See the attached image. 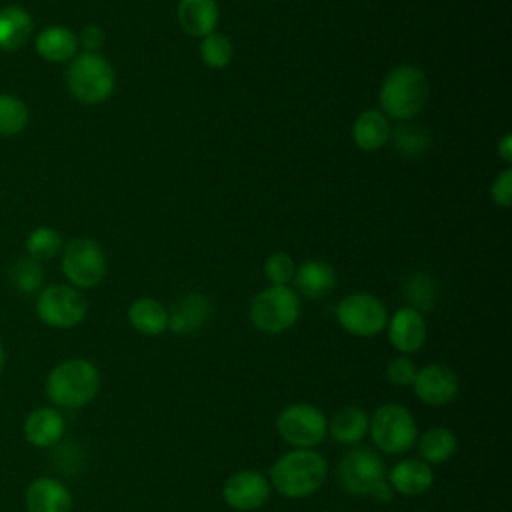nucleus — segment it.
Returning <instances> with one entry per match:
<instances>
[{
  "instance_id": "22",
  "label": "nucleus",
  "mask_w": 512,
  "mask_h": 512,
  "mask_svg": "<svg viewBox=\"0 0 512 512\" xmlns=\"http://www.w3.org/2000/svg\"><path fill=\"white\" fill-rule=\"evenodd\" d=\"M36 52L46 62H70L78 52V36L66 26H46L36 34Z\"/></svg>"
},
{
  "instance_id": "11",
  "label": "nucleus",
  "mask_w": 512,
  "mask_h": 512,
  "mask_svg": "<svg viewBox=\"0 0 512 512\" xmlns=\"http://www.w3.org/2000/svg\"><path fill=\"white\" fill-rule=\"evenodd\" d=\"M62 272L70 286L78 290L94 288L106 274V256L98 242L74 238L62 246Z\"/></svg>"
},
{
  "instance_id": "8",
  "label": "nucleus",
  "mask_w": 512,
  "mask_h": 512,
  "mask_svg": "<svg viewBox=\"0 0 512 512\" xmlns=\"http://www.w3.org/2000/svg\"><path fill=\"white\" fill-rule=\"evenodd\" d=\"M276 430L292 448H316L328 436V418L314 404L292 402L278 412Z\"/></svg>"
},
{
  "instance_id": "26",
  "label": "nucleus",
  "mask_w": 512,
  "mask_h": 512,
  "mask_svg": "<svg viewBox=\"0 0 512 512\" xmlns=\"http://www.w3.org/2000/svg\"><path fill=\"white\" fill-rule=\"evenodd\" d=\"M420 460L426 464H444L458 452V438L456 434L446 426H434L422 432L416 438V444Z\"/></svg>"
},
{
  "instance_id": "30",
  "label": "nucleus",
  "mask_w": 512,
  "mask_h": 512,
  "mask_svg": "<svg viewBox=\"0 0 512 512\" xmlns=\"http://www.w3.org/2000/svg\"><path fill=\"white\" fill-rule=\"evenodd\" d=\"M28 124V108L14 94H0V136H16Z\"/></svg>"
},
{
  "instance_id": "24",
  "label": "nucleus",
  "mask_w": 512,
  "mask_h": 512,
  "mask_svg": "<svg viewBox=\"0 0 512 512\" xmlns=\"http://www.w3.org/2000/svg\"><path fill=\"white\" fill-rule=\"evenodd\" d=\"M390 122L382 110H364L352 124V138L364 152H374L390 140Z\"/></svg>"
},
{
  "instance_id": "33",
  "label": "nucleus",
  "mask_w": 512,
  "mask_h": 512,
  "mask_svg": "<svg viewBox=\"0 0 512 512\" xmlns=\"http://www.w3.org/2000/svg\"><path fill=\"white\" fill-rule=\"evenodd\" d=\"M296 264L286 252H274L264 262V276L270 286H288L294 280Z\"/></svg>"
},
{
  "instance_id": "28",
  "label": "nucleus",
  "mask_w": 512,
  "mask_h": 512,
  "mask_svg": "<svg viewBox=\"0 0 512 512\" xmlns=\"http://www.w3.org/2000/svg\"><path fill=\"white\" fill-rule=\"evenodd\" d=\"M26 252L36 262L50 260L62 252V236L50 226H38L26 238Z\"/></svg>"
},
{
  "instance_id": "25",
  "label": "nucleus",
  "mask_w": 512,
  "mask_h": 512,
  "mask_svg": "<svg viewBox=\"0 0 512 512\" xmlns=\"http://www.w3.org/2000/svg\"><path fill=\"white\" fill-rule=\"evenodd\" d=\"M128 322L142 336H160L168 330V310L156 298L140 296L128 308Z\"/></svg>"
},
{
  "instance_id": "6",
  "label": "nucleus",
  "mask_w": 512,
  "mask_h": 512,
  "mask_svg": "<svg viewBox=\"0 0 512 512\" xmlns=\"http://www.w3.org/2000/svg\"><path fill=\"white\" fill-rule=\"evenodd\" d=\"M248 316L260 332H286L300 318V296L290 286H268L252 298Z\"/></svg>"
},
{
  "instance_id": "2",
  "label": "nucleus",
  "mask_w": 512,
  "mask_h": 512,
  "mask_svg": "<svg viewBox=\"0 0 512 512\" xmlns=\"http://www.w3.org/2000/svg\"><path fill=\"white\" fill-rule=\"evenodd\" d=\"M44 388L54 408L78 410L96 398L100 370L86 358H68L48 372Z\"/></svg>"
},
{
  "instance_id": "31",
  "label": "nucleus",
  "mask_w": 512,
  "mask_h": 512,
  "mask_svg": "<svg viewBox=\"0 0 512 512\" xmlns=\"http://www.w3.org/2000/svg\"><path fill=\"white\" fill-rule=\"evenodd\" d=\"M232 56H234V48H232V42L226 34L210 32L202 38L200 58L208 68H214V70L226 68L230 64Z\"/></svg>"
},
{
  "instance_id": "36",
  "label": "nucleus",
  "mask_w": 512,
  "mask_h": 512,
  "mask_svg": "<svg viewBox=\"0 0 512 512\" xmlns=\"http://www.w3.org/2000/svg\"><path fill=\"white\" fill-rule=\"evenodd\" d=\"M102 42H104V32L96 24H88L78 38V44H82L86 52H96L102 46Z\"/></svg>"
},
{
  "instance_id": "29",
  "label": "nucleus",
  "mask_w": 512,
  "mask_h": 512,
  "mask_svg": "<svg viewBox=\"0 0 512 512\" xmlns=\"http://www.w3.org/2000/svg\"><path fill=\"white\" fill-rule=\"evenodd\" d=\"M390 138L394 142V148L404 156H418L430 144V134L422 126L410 122H402L394 130H390Z\"/></svg>"
},
{
  "instance_id": "34",
  "label": "nucleus",
  "mask_w": 512,
  "mask_h": 512,
  "mask_svg": "<svg viewBox=\"0 0 512 512\" xmlns=\"http://www.w3.org/2000/svg\"><path fill=\"white\" fill-rule=\"evenodd\" d=\"M416 362L406 356V354H398L394 356L388 364H386V380L392 384V386H412L414 382V376H416Z\"/></svg>"
},
{
  "instance_id": "1",
  "label": "nucleus",
  "mask_w": 512,
  "mask_h": 512,
  "mask_svg": "<svg viewBox=\"0 0 512 512\" xmlns=\"http://www.w3.org/2000/svg\"><path fill=\"white\" fill-rule=\"evenodd\" d=\"M328 480V460L314 448H292L280 454L268 472L270 486L288 500L318 492Z\"/></svg>"
},
{
  "instance_id": "15",
  "label": "nucleus",
  "mask_w": 512,
  "mask_h": 512,
  "mask_svg": "<svg viewBox=\"0 0 512 512\" xmlns=\"http://www.w3.org/2000/svg\"><path fill=\"white\" fill-rule=\"evenodd\" d=\"M386 480L394 494L416 498L432 488L434 470L420 458H404L392 464V468L386 472Z\"/></svg>"
},
{
  "instance_id": "20",
  "label": "nucleus",
  "mask_w": 512,
  "mask_h": 512,
  "mask_svg": "<svg viewBox=\"0 0 512 512\" xmlns=\"http://www.w3.org/2000/svg\"><path fill=\"white\" fill-rule=\"evenodd\" d=\"M210 316V302L204 294L192 292L178 298L168 310V328L176 334H190L200 330Z\"/></svg>"
},
{
  "instance_id": "10",
  "label": "nucleus",
  "mask_w": 512,
  "mask_h": 512,
  "mask_svg": "<svg viewBox=\"0 0 512 512\" xmlns=\"http://www.w3.org/2000/svg\"><path fill=\"white\" fill-rule=\"evenodd\" d=\"M338 324L352 336H378L388 324V310L380 298L366 292L344 296L336 306Z\"/></svg>"
},
{
  "instance_id": "35",
  "label": "nucleus",
  "mask_w": 512,
  "mask_h": 512,
  "mask_svg": "<svg viewBox=\"0 0 512 512\" xmlns=\"http://www.w3.org/2000/svg\"><path fill=\"white\" fill-rule=\"evenodd\" d=\"M490 196L494 204L508 208L512 204V168H504L492 182Z\"/></svg>"
},
{
  "instance_id": "27",
  "label": "nucleus",
  "mask_w": 512,
  "mask_h": 512,
  "mask_svg": "<svg viewBox=\"0 0 512 512\" xmlns=\"http://www.w3.org/2000/svg\"><path fill=\"white\" fill-rule=\"evenodd\" d=\"M8 280L20 294H38L44 284L42 264L32 260L30 256H22L14 260V264L8 268Z\"/></svg>"
},
{
  "instance_id": "21",
  "label": "nucleus",
  "mask_w": 512,
  "mask_h": 512,
  "mask_svg": "<svg viewBox=\"0 0 512 512\" xmlns=\"http://www.w3.org/2000/svg\"><path fill=\"white\" fill-rule=\"evenodd\" d=\"M368 414L360 406H342L328 420L326 434L344 446H358L368 436Z\"/></svg>"
},
{
  "instance_id": "4",
  "label": "nucleus",
  "mask_w": 512,
  "mask_h": 512,
  "mask_svg": "<svg viewBox=\"0 0 512 512\" xmlns=\"http://www.w3.org/2000/svg\"><path fill=\"white\" fill-rule=\"evenodd\" d=\"M368 436L378 452L400 456L414 448L418 424L406 406L386 402L370 414Z\"/></svg>"
},
{
  "instance_id": "38",
  "label": "nucleus",
  "mask_w": 512,
  "mask_h": 512,
  "mask_svg": "<svg viewBox=\"0 0 512 512\" xmlns=\"http://www.w3.org/2000/svg\"><path fill=\"white\" fill-rule=\"evenodd\" d=\"M4 362H6V352H4V346H2V342H0V372H2V368H4Z\"/></svg>"
},
{
  "instance_id": "14",
  "label": "nucleus",
  "mask_w": 512,
  "mask_h": 512,
  "mask_svg": "<svg viewBox=\"0 0 512 512\" xmlns=\"http://www.w3.org/2000/svg\"><path fill=\"white\" fill-rule=\"evenodd\" d=\"M386 332L394 350L408 356L424 346L428 326L422 312L412 306H402L392 316H388Z\"/></svg>"
},
{
  "instance_id": "13",
  "label": "nucleus",
  "mask_w": 512,
  "mask_h": 512,
  "mask_svg": "<svg viewBox=\"0 0 512 512\" xmlns=\"http://www.w3.org/2000/svg\"><path fill=\"white\" fill-rule=\"evenodd\" d=\"M412 390L422 404L438 408L454 402L460 392V378L450 366L432 362L416 370Z\"/></svg>"
},
{
  "instance_id": "5",
  "label": "nucleus",
  "mask_w": 512,
  "mask_h": 512,
  "mask_svg": "<svg viewBox=\"0 0 512 512\" xmlns=\"http://www.w3.org/2000/svg\"><path fill=\"white\" fill-rule=\"evenodd\" d=\"M70 94L82 104H100L108 100L116 86L112 64L98 52L76 54L66 70Z\"/></svg>"
},
{
  "instance_id": "32",
  "label": "nucleus",
  "mask_w": 512,
  "mask_h": 512,
  "mask_svg": "<svg viewBox=\"0 0 512 512\" xmlns=\"http://www.w3.org/2000/svg\"><path fill=\"white\" fill-rule=\"evenodd\" d=\"M404 294L408 298V306L416 308L418 312H424L428 308H432L434 302V284L432 278L428 274H414L406 286H404Z\"/></svg>"
},
{
  "instance_id": "37",
  "label": "nucleus",
  "mask_w": 512,
  "mask_h": 512,
  "mask_svg": "<svg viewBox=\"0 0 512 512\" xmlns=\"http://www.w3.org/2000/svg\"><path fill=\"white\" fill-rule=\"evenodd\" d=\"M498 154H500V158H502L506 164L512 162V136H510V134H504L502 140L498 142Z\"/></svg>"
},
{
  "instance_id": "18",
  "label": "nucleus",
  "mask_w": 512,
  "mask_h": 512,
  "mask_svg": "<svg viewBox=\"0 0 512 512\" xmlns=\"http://www.w3.org/2000/svg\"><path fill=\"white\" fill-rule=\"evenodd\" d=\"M294 286L298 296L320 300L336 286V270L324 260H306L294 272Z\"/></svg>"
},
{
  "instance_id": "3",
  "label": "nucleus",
  "mask_w": 512,
  "mask_h": 512,
  "mask_svg": "<svg viewBox=\"0 0 512 512\" xmlns=\"http://www.w3.org/2000/svg\"><path fill=\"white\" fill-rule=\"evenodd\" d=\"M430 96V84L426 74L412 64H400L392 68L378 90V102L384 116L400 122L412 120L422 112Z\"/></svg>"
},
{
  "instance_id": "9",
  "label": "nucleus",
  "mask_w": 512,
  "mask_h": 512,
  "mask_svg": "<svg viewBox=\"0 0 512 512\" xmlns=\"http://www.w3.org/2000/svg\"><path fill=\"white\" fill-rule=\"evenodd\" d=\"M86 312V298L78 288L70 284H54L38 292L36 314L50 328H76L78 324L84 322Z\"/></svg>"
},
{
  "instance_id": "23",
  "label": "nucleus",
  "mask_w": 512,
  "mask_h": 512,
  "mask_svg": "<svg viewBox=\"0 0 512 512\" xmlns=\"http://www.w3.org/2000/svg\"><path fill=\"white\" fill-rule=\"evenodd\" d=\"M34 32V20L30 12L18 4L0 8V50L16 52L30 40Z\"/></svg>"
},
{
  "instance_id": "16",
  "label": "nucleus",
  "mask_w": 512,
  "mask_h": 512,
  "mask_svg": "<svg viewBox=\"0 0 512 512\" xmlns=\"http://www.w3.org/2000/svg\"><path fill=\"white\" fill-rule=\"evenodd\" d=\"M28 512H72L74 500L68 486L52 476L34 478L24 492Z\"/></svg>"
},
{
  "instance_id": "19",
  "label": "nucleus",
  "mask_w": 512,
  "mask_h": 512,
  "mask_svg": "<svg viewBox=\"0 0 512 512\" xmlns=\"http://www.w3.org/2000/svg\"><path fill=\"white\" fill-rule=\"evenodd\" d=\"M176 18L180 28L194 38H204L214 32L220 10L216 0H178Z\"/></svg>"
},
{
  "instance_id": "17",
  "label": "nucleus",
  "mask_w": 512,
  "mask_h": 512,
  "mask_svg": "<svg viewBox=\"0 0 512 512\" xmlns=\"http://www.w3.org/2000/svg\"><path fill=\"white\" fill-rule=\"evenodd\" d=\"M66 430L64 416L54 406H38L24 418V438L34 448L56 446Z\"/></svg>"
},
{
  "instance_id": "7",
  "label": "nucleus",
  "mask_w": 512,
  "mask_h": 512,
  "mask_svg": "<svg viewBox=\"0 0 512 512\" xmlns=\"http://www.w3.org/2000/svg\"><path fill=\"white\" fill-rule=\"evenodd\" d=\"M384 480L386 466L374 448L352 446L338 462V482L350 496L370 498Z\"/></svg>"
},
{
  "instance_id": "12",
  "label": "nucleus",
  "mask_w": 512,
  "mask_h": 512,
  "mask_svg": "<svg viewBox=\"0 0 512 512\" xmlns=\"http://www.w3.org/2000/svg\"><path fill=\"white\" fill-rule=\"evenodd\" d=\"M272 494L268 476L258 470H238L224 480L222 498L226 506L236 512H256L260 510Z\"/></svg>"
}]
</instances>
